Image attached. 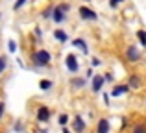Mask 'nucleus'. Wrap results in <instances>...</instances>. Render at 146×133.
Instances as JSON below:
<instances>
[{
    "label": "nucleus",
    "instance_id": "nucleus-9",
    "mask_svg": "<svg viewBox=\"0 0 146 133\" xmlns=\"http://www.w3.org/2000/svg\"><path fill=\"white\" fill-rule=\"evenodd\" d=\"M72 46L78 48V50L82 52L83 56L89 54V46H87V41L83 39V37H76V39H72Z\"/></svg>",
    "mask_w": 146,
    "mask_h": 133
},
{
    "label": "nucleus",
    "instance_id": "nucleus-12",
    "mask_svg": "<svg viewBox=\"0 0 146 133\" xmlns=\"http://www.w3.org/2000/svg\"><path fill=\"white\" fill-rule=\"evenodd\" d=\"M109 130H111L109 118H100L96 124V133H109Z\"/></svg>",
    "mask_w": 146,
    "mask_h": 133
},
{
    "label": "nucleus",
    "instance_id": "nucleus-25",
    "mask_svg": "<svg viewBox=\"0 0 146 133\" xmlns=\"http://www.w3.org/2000/svg\"><path fill=\"white\" fill-rule=\"evenodd\" d=\"M91 65H93V67H100V65H102V59H98V58H91Z\"/></svg>",
    "mask_w": 146,
    "mask_h": 133
},
{
    "label": "nucleus",
    "instance_id": "nucleus-3",
    "mask_svg": "<svg viewBox=\"0 0 146 133\" xmlns=\"http://www.w3.org/2000/svg\"><path fill=\"white\" fill-rule=\"evenodd\" d=\"M78 15H80V19L85 21V22H96L98 21V13L89 6H80L78 7Z\"/></svg>",
    "mask_w": 146,
    "mask_h": 133
},
{
    "label": "nucleus",
    "instance_id": "nucleus-8",
    "mask_svg": "<svg viewBox=\"0 0 146 133\" xmlns=\"http://www.w3.org/2000/svg\"><path fill=\"white\" fill-rule=\"evenodd\" d=\"M85 128H87V124H85V120H83V116L76 115L74 118H72V131L74 133H83Z\"/></svg>",
    "mask_w": 146,
    "mask_h": 133
},
{
    "label": "nucleus",
    "instance_id": "nucleus-24",
    "mask_svg": "<svg viewBox=\"0 0 146 133\" xmlns=\"http://www.w3.org/2000/svg\"><path fill=\"white\" fill-rule=\"evenodd\" d=\"M133 133H146V126H144V124L135 126V128H133Z\"/></svg>",
    "mask_w": 146,
    "mask_h": 133
},
{
    "label": "nucleus",
    "instance_id": "nucleus-29",
    "mask_svg": "<svg viewBox=\"0 0 146 133\" xmlns=\"http://www.w3.org/2000/svg\"><path fill=\"white\" fill-rule=\"evenodd\" d=\"M93 76H94V74H93V68H89V70H87V74H85V78H87V79H91Z\"/></svg>",
    "mask_w": 146,
    "mask_h": 133
},
{
    "label": "nucleus",
    "instance_id": "nucleus-28",
    "mask_svg": "<svg viewBox=\"0 0 146 133\" xmlns=\"http://www.w3.org/2000/svg\"><path fill=\"white\" fill-rule=\"evenodd\" d=\"M22 130H24L22 122H17V124H15V131H22Z\"/></svg>",
    "mask_w": 146,
    "mask_h": 133
},
{
    "label": "nucleus",
    "instance_id": "nucleus-26",
    "mask_svg": "<svg viewBox=\"0 0 146 133\" xmlns=\"http://www.w3.org/2000/svg\"><path fill=\"white\" fill-rule=\"evenodd\" d=\"M104 79H106V83H111L113 81V74H111V72H106V74H104Z\"/></svg>",
    "mask_w": 146,
    "mask_h": 133
},
{
    "label": "nucleus",
    "instance_id": "nucleus-4",
    "mask_svg": "<svg viewBox=\"0 0 146 133\" xmlns=\"http://www.w3.org/2000/svg\"><path fill=\"white\" fill-rule=\"evenodd\" d=\"M65 67H67V70L70 72V74H78V72H80L78 58H76L74 54H67V58H65Z\"/></svg>",
    "mask_w": 146,
    "mask_h": 133
},
{
    "label": "nucleus",
    "instance_id": "nucleus-21",
    "mask_svg": "<svg viewBox=\"0 0 146 133\" xmlns=\"http://www.w3.org/2000/svg\"><path fill=\"white\" fill-rule=\"evenodd\" d=\"M124 2H126V0H109L107 4H109V7H111V9H118V7H120Z\"/></svg>",
    "mask_w": 146,
    "mask_h": 133
},
{
    "label": "nucleus",
    "instance_id": "nucleus-20",
    "mask_svg": "<svg viewBox=\"0 0 146 133\" xmlns=\"http://www.w3.org/2000/svg\"><path fill=\"white\" fill-rule=\"evenodd\" d=\"M33 37H35L37 41H43V28H41V26H35V28H33Z\"/></svg>",
    "mask_w": 146,
    "mask_h": 133
},
{
    "label": "nucleus",
    "instance_id": "nucleus-13",
    "mask_svg": "<svg viewBox=\"0 0 146 133\" xmlns=\"http://www.w3.org/2000/svg\"><path fill=\"white\" fill-rule=\"evenodd\" d=\"M87 85V78H80V76H74L70 79V87L72 89H83Z\"/></svg>",
    "mask_w": 146,
    "mask_h": 133
},
{
    "label": "nucleus",
    "instance_id": "nucleus-14",
    "mask_svg": "<svg viewBox=\"0 0 146 133\" xmlns=\"http://www.w3.org/2000/svg\"><path fill=\"white\" fill-rule=\"evenodd\" d=\"M128 85H129V89H139L141 87V78L137 74H131L129 79H128Z\"/></svg>",
    "mask_w": 146,
    "mask_h": 133
},
{
    "label": "nucleus",
    "instance_id": "nucleus-10",
    "mask_svg": "<svg viewBox=\"0 0 146 133\" xmlns=\"http://www.w3.org/2000/svg\"><path fill=\"white\" fill-rule=\"evenodd\" d=\"M52 35H54V39H56L59 44H65V43H68V33L65 32L63 28H56V30L52 32Z\"/></svg>",
    "mask_w": 146,
    "mask_h": 133
},
{
    "label": "nucleus",
    "instance_id": "nucleus-31",
    "mask_svg": "<svg viewBox=\"0 0 146 133\" xmlns=\"http://www.w3.org/2000/svg\"><path fill=\"white\" fill-rule=\"evenodd\" d=\"M82 2H85V4H91V2H93V0H82Z\"/></svg>",
    "mask_w": 146,
    "mask_h": 133
},
{
    "label": "nucleus",
    "instance_id": "nucleus-16",
    "mask_svg": "<svg viewBox=\"0 0 146 133\" xmlns=\"http://www.w3.org/2000/svg\"><path fill=\"white\" fill-rule=\"evenodd\" d=\"M137 41L139 44H143V48H146V30H137Z\"/></svg>",
    "mask_w": 146,
    "mask_h": 133
},
{
    "label": "nucleus",
    "instance_id": "nucleus-30",
    "mask_svg": "<svg viewBox=\"0 0 146 133\" xmlns=\"http://www.w3.org/2000/svg\"><path fill=\"white\" fill-rule=\"evenodd\" d=\"M61 133H74V131H70L67 126H63V130H61Z\"/></svg>",
    "mask_w": 146,
    "mask_h": 133
},
{
    "label": "nucleus",
    "instance_id": "nucleus-5",
    "mask_svg": "<svg viewBox=\"0 0 146 133\" xmlns=\"http://www.w3.org/2000/svg\"><path fill=\"white\" fill-rule=\"evenodd\" d=\"M126 59H128L129 63H137V61L143 59V54H141V50L135 44H129V46L126 48Z\"/></svg>",
    "mask_w": 146,
    "mask_h": 133
},
{
    "label": "nucleus",
    "instance_id": "nucleus-6",
    "mask_svg": "<svg viewBox=\"0 0 146 133\" xmlns=\"http://www.w3.org/2000/svg\"><path fill=\"white\" fill-rule=\"evenodd\" d=\"M50 109L46 107V105H39L37 107V113H35V118H37V122H41V124H46L48 120H50Z\"/></svg>",
    "mask_w": 146,
    "mask_h": 133
},
{
    "label": "nucleus",
    "instance_id": "nucleus-2",
    "mask_svg": "<svg viewBox=\"0 0 146 133\" xmlns=\"http://www.w3.org/2000/svg\"><path fill=\"white\" fill-rule=\"evenodd\" d=\"M70 9H72V6L68 2L56 4V6H54V9H52V19H50V21H52L56 26L65 24V22L68 21V13H70Z\"/></svg>",
    "mask_w": 146,
    "mask_h": 133
},
{
    "label": "nucleus",
    "instance_id": "nucleus-1",
    "mask_svg": "<svg viewBox=\"0 0 146 133\" xmlns=\"http://www.w3.org/2000/svg\"><path fill=\"white\" fill-rule=\"evenodd\" d=\"M30 61L35 68H46L52 63V54L46 48H33L30 52Z\"/></svg>",
    "mask_w": 146,
    "mask_h": 133
},
{
    "label": "nucleus",
    "instance_id": "nucleus-19",
    "mask_svg": "<svg viewBox=\"0 0 146 133\" xmlns=\"http://www.w3.org/2000/svg\"><path fill=\"white\" fill-rule=\"evenodd\" d=\"M52 9H54V6H48L46 9L41 13V19H44V21H50V19H52Z\"/></svg>",
    "mask_w": 146,
    "mask_h": 133
},
{
    "label": "nucleus",
    "instance_id": "nucleus-18",
    "mask_svg": "<svg viewBox=\"0 0 146 133\" xmlns=\"http://www.w3.org/2000/svg\"><path fill=\"white\" fill-rule=\"evenodd\" d=\"M57 124H59L61 128H63V126H67V124H68V115H67V113H61V115L57 116Z\"/></svg>",
    "mask_w": 146,
    "mask_h": 133
},
{
    "label": "nucleus",
    "instance_id": "nucleus-11",
    "mask_svg": "<svg viewBox=\"0 0 146 133\" xmlns=\"http://www.w3.org/2000/svg\"><path fill=\"white\" fill-rule=\"evenodd\" d=\"M128 91H131L128 83H120V85L113 87V91H111V96H113V98H118V96H122V94H126Z\"/></svg>",
    "mask_w": 146,
    "mask_h": 133
},
{
    "label": "nucleus",
    "instance_id": "nucleus-22",
    "mask_svg": "<svg viewBox=\"0 0 146 133\" xmlns=\"http://www.w3.org/2000/svg\"><path fill=\"white\" fill-rule=\"evenodd\" d=\"M7 52H9V54H15V52H17V43H15L13 39L7 41Z\"/></svg>",
    "mask_w": 146,
    "mask_h": 133
},
{
    "label": "nucleus",
    "instance_id": "nucleus-15",
    "mask_svg": "<svg viewBox=\"0 0 146 133\" xmlns=\"http://www.w3.org/2000/svg\"><path fill=\"white\" fill-rule=\"evenodd\" d=\"M52 87H54V81H52V79H41V81H39V89L41 91H50V89H52Z\"/></svg>",
    "mask_w": 146,
    "mask_h": 133
},
{
    "label": "nucleus",
    "instance_id": "nucleus-17",
    "mask_svg": "<svg viewBox=\"0 0 146 133\" xmlns=\"http://www.w3.org/2000/svg\"><path fill=\"white\" fill-rule=\"evenodd\" d=\"M28 2H30V0H15V2H13V11H21Z\"/></svg>",
    "mask_w": 146,
    "mask_h": 133
},
{
    "label": "nucleus",
    "instance_id": "nucleus-27",
    "mask_svg": "<svg viewBox=\"0 0 146 133\" xmlns=\"http://www.w3.org/2000/svg\"><path fill=\"white\" fill-rule=\"evenodd\" d=\"M4 113H6V104H4V102H0V120H2Z\"/></svg>",
    "mask_w": 146,
    "mask_h": 133
},
{
    "label": "nucleus",
    "instance_id": "nucleus-7",
    "mask_svg": "<svg viewBox=\"0 0 146 133\" xmlns=\"http://www.w3.org/2000/svg\"><path fill=\"white\" fill-rule=\"evenodd\" d=\"M104 83H106L104 76L102 74H94L93 78H91V89H93V93H100V91L104 89Z\"/></svg>",
    "mask_w": 146,
    "mask_h": 133
},
{
    "label": "nucleus",
    "instance_id": "nucleus-32",
    "mask_svg": "<svg viewBox=\"0 0 146 133\" xmlns=\"http://www.w3.org/2000/svg\"><path fill=\"white\" fill-rule=\"evenodd\" d=\"M0 19H2V13H0Z\"/></svg>",
    "mask_w": 146,
    "mask_h": 133
},
{
    "label": "nucleus",
    "instance_id": "nucleus-23",
    "mask_svg": "<svg viewBox=\"0 0 146 133\" xmlns=\"http://www.w3.org/2000/svg\"><path fill=\"white\" fill-rule=\"evenodd\" d=\"M7 68V58L6 56H0V76H2V72Z\"/></svg>",
    "mask_w": 146,
    "mask_h": 133
}]
</instances>
